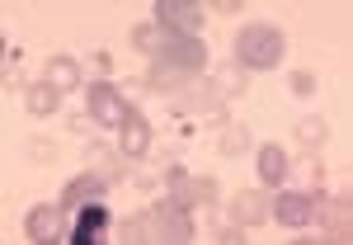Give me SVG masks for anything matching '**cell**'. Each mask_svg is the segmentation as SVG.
<instances>
[{
	"mask_svg": "<svg viewBox=\"0 0 353 245\" xmlns=\"http://www.w3.org/2000/svg\"><path fill=\"white\" fill-rule=\"evenodd\" d=\"M283 48H288L283 28L250 24V28L236 33V66H241V71H273V66L283 61Z\"/></svg>",
	"mask_w": 353,
	"mask_h": 245,
	"instance_id": "obj_1",
	"label": "cell"
},
{
	"mask_svg": "<svg viewBox=\"0 0 353 245\" xmlns=\"http://www.w3.org/2000/svg\"><path fill=\"white\" fill-rule=\"evenodd\" d=\"M151 61H156L161 71L198 76V71L208 66V48H203L198 33H165L161 28V38H156V48H151Z\"/></svg>",
	"mask_w": 353,
	"mask_h": 245,
	"instance_id": "obj_2",
	"label": "cell"
},
{
	"mask_svg": "<svg viewBox=\"0 0 353 245\" xmlns=\"http://www.w3.org/2000/svg\"><path fill=\"white\" fill-rule=\"evenodd\" d=\"M311 222L330 241H353V203L349 193H311Z\"/></svg>",
	"mask_w": 353,
	"mask_h": 245,
	"instance_id": "obj_3",
	"label": "cell"
},
{
	"mask_svg": "<svg viewBox=\"0 0 353 245\" xmlns=\"http://www.w3.org/2000/svg\"><path fill=\"white\" fill-rule=\"evenodd\" d=\"M146 236L151 241H193V217L189 208H174L170 198L146 208Z\"/></svg>",
	"mask_w": 353,
	"mask_h": 245,
	"instance_id": "obj_4",
	"label": "cell"
},
{
	"mask_svg": "<svg viewBox=\"0 0 353 245\" xmlns=\"http://www.w3.org/2000/svg\"><path fill=\"white\" fill-rule=\"evenodd\" d=\"M85 161H90V170H94V175H104L109 184H118V179H141L137 161L128 156V151H123V146H104V141H90Z\"/></svg>",
	"mask_w": 353,
	"mask_h": 245,
	"instance_id": "obj_5",
	"label": "cell"
},
{
	"mask_svg": "<svg viewBox=\"0 0 353 245\" xmlns=\"http://www.w3.org/2000/svg\"><path fill=\"white\" fill-rule=\"evenodd\" d=\"M156 24L165 33H198L203 28V5L198 0H156Z\"/></svg>",
	"mask_w": 353,
	"mask_h": 245,
	"instance_id": "obj_6",
	"label": "cell"
},
{
	"mask_svg": "<svg viewBox=\"0 0 353 245\" xmlns=\"http://www.w3.org/2000/svg\"><path fill=\"white\" fill-rule=\"evenodd\" d=\"M269 217H273V193L241 189L231 198V222H236V226H264Z\"/></svg>",
	"mask_w": 353,
	"mask_h": 245,
	"instance_id": "obj_7",
	"label": "cell"
},
{
	"mask_svg": "<svg viewBox=\"0 0 353 245\" xmlns=\"http://www.w3.org/2000/svg\"><path fill=\"white\" fill-rule=\"evenodd\" d=\"M85 109H90V118H99V123L118 128L123 113H128V104H123V95H118L109 81H99V85H85Z\"/></svg>",
	"mask_w": 353,
	"mask_h": 245,
	"instance_id": "obj_8",
	"label": "cell"
},
{
	"mask_svg": "<svg viewBox=\"0 0 353 245\" xmlns=\"http://www.w3.org/2000/svg\"><path fill=\"white\" fill-rule=\"evenodd\" d=\"M113 226L109 217V208L94 198V203H85L81 213H76V226H71V245H94V241H104V231Z\"/></svg>",
	"mask_w": 353,
	"mask_h": 245,
	"instance_id": "obj_9",
	"label": "cell"
},
{
	"mask_svg": "<svg viewBox=\"0 0 353 245\" xmlns=\"http://www.w3.org/2000/svg\"><path fill=\"white\" fill-rule=\"evenodd\" d=\"M104 189H109V179L104 175H94V170H85L81 179H71L66 189H61V213H81L85 203H94V198H104Z\"/></svg>",
	"mask_w": 353,
	"mask_h": 245,
	"instance_id": "obj_10",
	"label": "cell"
},
{
	"mask_svg": "<svg viewBox=\"0 0 353 245\" xmlns=\"http://www.w3.org/2000/svg\"><path fill=\"white\" fill-rule=\"evenodd\" d=\"M311 193L316 189H288L273 198V217L283 222L288 231H297V226H306L311 222Z\"/></svg>",
	"mask_w": 353,
	"mask_h": 245,
	"instance_id": "obj_11",
	"label": "cell"
},
{
	"mask_svg": "<svg viewBox=\"0 0 353 245\" xmlns=\"http://www.w3.org/2000/svg\"><path fill=\"white\" fill-rule=\"evenodd\" d=\"M61 208L57 203H38V208H28L24 213V236L28 241H57V226H61Z\"/></svg>",
	"mask_w": 353,
	"mask_h": 245,
	"instance_id": "obj_12",
	"label": "cell"
},
{
	"mask_svg": "<svg viewBox=\"0 0 353 245\" xmlns=\"http://www.w3.org/2000/svg\"><path fill=\"white\" fill-rule=\"evenodd\" d=\"M118 146H123L128 156H141V151L151 146V123H146V118H141L132 104H128L123 123H118Z\"/></svg>",
	"mask_w": 353,
	"mask_h": 245,
	"instance_id": "obj_13",
	"label": "cell"
},
{
	"mask_svg": "<svg viewBox=\"0 0 353 245\" xmlns=\"http://www.w3.org/2000/svg\"><path fill=\"white\" fill-rule=\"evenodd\" d=\"M43 81L48 85H57V90H61V95H66V90H81V61H76V57H66V52H57V57H48V66H43Z\"/></svg>",
	"mask_w": 353,
	"mask_h": 245,
	"instance_id": "obj_14",
	"label": "cell"
},
{
	"mask_svg": "<svg viewBox=\"0 0 353 245\" xmlns=\"http://www.w3.org/2000/svg\"><path fill=\"white\" fill-rule=\"evenodd\" d=\"M24 104L33 118H52L57 109H61V90L48 81H38V85H24Z\"/></svg>",
	"mask_w": 353,
	"mask_h": 245,
	"instance_id": "obj_15",
	"label": "cell"
},
{
	"mask_svg": "<svg viewBox=\"0 0 353 245\" xmlns=\"http://www.w3.org/2000/svg\"><path fill=\"white\" fill-rule=\"evenodd\" d=\"M254 161H259V175H264V184H283V179H288V151H283L278 141H264Z\"/></svg>",
	"mask_w": 353,
	"mask_h": 245,
	"instance_id": "obj_16",
	"label": "cell"
},
{
	"mask_svg": "<svg viewBox=\"0 0 353 245\" xmlns=\"http://www.w3.org/2000/svg\"><path fill=\"white\" fill-rule=\"evenodd\" d=\"M297 141L306 146V151H321V146L330 141V123H325V118H316V113L297 118Z\"/></svg>",
	"mask_w": 353,
	"mask_h": 245,
	"instance_id": "obj_17",
	"label": "cell"
},
{
	"mask_svg": "<svg viewBox=\"0 0 353 245\" xmlns=\"http://www.w3.org/2000/svg\"><path fill=\"white\" fill-rule=\"evenodd\" d=\"M212 85H217L221 99H241V95H245V71L236 66V61H231V66H217V81H212Z\"/></svg>",
	"mask_w": 353,
	"mask_h": 245,
	"instance_id": "obj_18",
	"label": "cell"
},
{
	"mask_svg": "<svg viewBox=\"0 0 353 245\" xmlns=\"http://www.w3.org/2000/svg\"><path fill=\"white\" fill-rule=\"evenodd\" d=\"M217 146H221V156H245V151H250V133H245L241 123H226Z\"/></svg>",
	"mask_w": 353,
	"mask_h": 245,
	"instance_id": "obj_19",
	"label": "cell"
},
{
	"mask_svg": "<svg viewBox=\"0 0 353 245\" xmlns=\"http://www.w3.org/2000/svg\"><path fill=\"white\" fill-rule=\"evenodd\" d=\"M292 170H297V175H301V179H306V184H311V189H316V184L325 179V165L316 161V151H306L301 161H288V175H292Z\"/></svg>",
	"mask_w": 353,
	"mask_h": 245,
	"instance_id": "obj_20",
	"label": "cell"
},
{
	"mask_svg": "<svg viewBox=\"0 0 353 245\" xmlns=\"http://www.w3.org/2000/svg\"><path fill=\"white\" fill-rule=\"evenodd\" d=\"M118 241H151L146 236V213H132V217L118 222Z\"/></svg>",
	"mask_w": 353,
	"mask_h": 245,
	"instance_id": "obj_21",
	"label": "cell"
},
{
	"mask_svg": "<svg viewBox=\"0 0 353 245\" xmlns=\"http://www.w3.org/2000/svg\"><path fill=\"white\" fill-rule=\"evenodd\" d=\"M156 38H161V24H156V19L132 28V48H137V52H146V57H151V48H156Z\"/></svg>",
	"mask_w": 353,
	"mask_h": 245,
	"instance_id": "obj_22",
	"label": "cell"
},
{
	"mask_svg": "<svg viewBox=\"0 0 353 245\" xmlns=\"http://www.w3.org/2000/svg\"><path fill=\"white\" fill-rule=\"evenodd\" d=\"M292 95H297V99H306V95H316V76H311V71H292Z\"/></svg>",
	"mask_w": 353,
	"mask_h": 245,
	"instance_id": "obj_23",
	"label": "cell"
},
{
	"mask_svg": "<svg viewBox=\"0 0 353 245\" xmlns=\"http://www.w3.org/2000/svg\"><path fill=\"white\" fill-rule=\"evenodd\" d=\"M245 226H236V222H231V226H217V231H212V241H221V245H241L245 236H241Z\"/></svg>",
	"mask_w": 353,
	"mask_h": 245,
	"instance_id": "obj_24",
	"label": "cell"
},
{
	"mask_svg": "<svg viewBox=\"0 0 353 245\" xmlns=\"http://www.w3.org/2000/svg\"><path fill=\"white\" fill-rule=\"evenodd\" d=\"M193 184H198V203H217V179H193Z\"/></svg>",
	"mask_w": 353,
	"mask_h": 245,
	"instance_id": "obj_25",
	"label": "cell"
},
{
	"mask_svg": "<svg viewBox=\"0 0 353 245\" xmlns=\"http://www.w3.org/2000/svg\"><path fill=\"white\" fill-rule=\"evenodd\" d=\"M94 66H99V71L109 76V71H113V57H109V52H94Z\"/></svg>",
	"mask_w": 353,
	"mask_h": 245,
	"instance_id": "obj_26",
	"label": "cell"
}]
</instances>
